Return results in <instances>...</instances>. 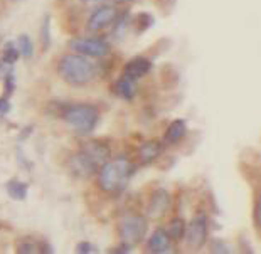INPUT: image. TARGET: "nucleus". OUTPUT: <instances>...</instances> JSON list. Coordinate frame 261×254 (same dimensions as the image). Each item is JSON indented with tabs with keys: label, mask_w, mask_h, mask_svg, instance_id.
Segmentation results:
<instances>
[{
	"label": "nucleus",
	"mask_w": 261,
	"mask_h": 254,
	"mask_svg": "<svg viewBox=\"0 0 261 254\" xmlns=\"http://www.w3.org/2000/svg\"><path fill=\"white\" fill-rule=\"evenodd\" d=\"M10 2H20V0H10Z\"/></svg>",
	"instance_id": "c756f323"
},
{
	"label": "nucleus",
	"mask_w": 261,
	"mask_h": 254,
	"mask_svg": "<svg viewBox=\"0 0 261 254\" xmlns=\"http://www.w3.org/2000/svg\"><path fill=\"white\" fill-rule=\"evenodd\" d=\"M175 2H177V0H155V4H157L159 7L164 10V12H165V10H170L172 7H174Z\"/></svg>",
	"instance_id": "bb28decb"
},
{
	"label": "nucleus",
	"mask_w": 261,
	"mask_h": 254,
	"mask_svg": "<svg viewBox=\"0 0 261 254\" xmlns=\"http://www.w3.org/2000/svg\"><path fill=\"white\" fill-rule=\"evenodd\" d=\"M83 2H98V0H83Z\"/></svg>",
	"instance_id": "c85d7f7f"
},
{
	"label": "nucleus",
	"mask_w": 261,
	"mask_h": 254,
	"mask_svg": "<svg viewBox=\"0 0 261 254\" xmlns=\"http://www.w3.org/2000/svg\"><path fill=\"white\" fill-rule=\"evenodd\" d=\"M76 252L77 254H94V252H98V249H96V246L91 244V242L83 241V242H77L76 244Z\"/></svg>",
	"instance_id": "5701e85b"
},
{
	"label": "nucleus",
	"mask_w": 261,
	"mask_h": 254,
	"mask_svg": "<svg viewBox=\"0 0 261 254\" xmlns=\"http://www.w3.org/2000/svg\"><path fill=\"white\" fill-rule=\"evenodd\" d=\"M69 170L71 174L80 177V179H90L98 170V165L91 158H88L83 152H80L69 158Z\"/></svg>",
	"instance_id": "9d476101"
},
{
	"label": "nucleus",
	"mask_w": 261,
	"mask_h": 254,
	"mask_svg": "<svg viewBox=\"0 0 261 254\" xmlns=\"http://www.w3.org/2000/svg\"><path fill=\"white\" fill-rule=\"evenodd\" d=\"M167 231V234L170 236V239H174V241H179L182 239V237L186 236V222H184V219H174L170 222L169 225V229H165Z\"/></svg>",
	"instance_id": "a211bd4d"
},
{
	"label": "nucleus",
	"mask_w": 261,
	"mask_h": 254,
	"mask_svg": "<svg viewBox=\"0 0 261 254\" xmlns=\"http://www.w3.org/2000/svg\"><path fill=\"white\" fill-rule=\"evenodd\" d=\"M41 39H42V47L44 51H47L51 46V17L46 15L42 22V29H41Z\"/></svg>",
	"instance_id": "412c9836"
},
{
	"label": "nucleus",
	"mask_w": 261,
	"mask_h": 254,
	"mask_svg": "<svg viewBox=\"0 0 261 254\" xmlns=\"http://www.w3.org/2000/svg\"><path fill=\"white\" fill-rule=\"evenodd\" d=\"M187 133V125L184 120H174L172 123L169 125L167 131H165V136L164 140L167 145H174V143L180 142L182 138L186 136Z\"/></svg>",
	"instance_id": "2eb2a0df"
},
{
	"label": "nucleus",
	"mask_w": 261,
	"mask_h": 254,
	"mask_svg": "<svg viewBox=\"0 0 261 254\" xmlns=\"http://www.w3.org/2000/svg\"><path fill=\"white\" fill-rule=\"evenodd\" d=\"M133 174H135V163L126 157L107 160L98 172V185L107 194H115L125 189Z\"/></svg>",
	"instance_id": "f257e3e1"
},
{
	"label": "nucleus",
	"mask_w": 261,
	"mask_h": 254,
	"mask_svg": "<svg viewBox=\"0 0 261 254\" xmlns=\"http://www.w3.org/2000/svg\"><path fill=\"white\" fill-rule=\"evenodd\" d=\"M4 82H5V93H4V96H10L14 93V88H15V79H14V74L12 73H9L7 76L4 78Z\"/></svg>",
	"instance_id": "b1692460"
},
{
	"label": "nucleus",
	"mask_w": 261,
	"mask_h": 254,
	"mask_svg": "<svg viewBox=\"0 0 261 254\" xmlns=\"http://www.w3.org/2000/svg\"><path fill=\"white\" fill-rule=\"evenodd\" d=\"M113 91H115L116 96H120L121 99H125V101H132V99L135 98V93H137L135 81L126 78V76H121V78L115 82Z\"/></svg>",
	"instance_id": "4468645a"
},
{
	"label": "nucleus",
	"mask_w": 261,
	"mask_h": 254,
	"mask_svg": "<svg viewBox=\"0 0 261 254\" xmlns=\"http://www.w3.org/2000/svg\"><path fill=\"white\" fill-rule=\"evenodd\" d=\"M186 236H187V244L192 247V249H201L207 242V219L201 215V217H196L189 225V229H186Z\"/></svg>",
	"instance_id": "0eeeda50"
},
{
	"label": "nucleus",
	"mask_w": 261,
	"mask_h": 254,
	"mask_svg": "<svg viewBox=\"0 0 261 254\" xmlns=\"http://www.w3.org/2000/svg\"><path fill=\"white\" fill-rule=\"evenodd\" d=\"M81 152L85 153L88 158H91L98 167L110 160V155H112V150H110L108 143L99 142V140H88L81 145Z\"/></svg>",
	"instance_id": "1a4fd4ad"
},
{
	"label": "nucleus",
	"mask_w": 261,
	"mask_h": 254,
	"mask_svg": "<svg viewBox=\"0 0 261 254\" xmlns=\"http://www.w3.org/2000/svg\"><path fill=\"white\" fill-rule=\"evenodd\" d=\"M147 231L148 222L145 217H142V215H128L120 222L118 234L121 237V242L133 246L138 244L147 236Z\"/></svg>",
	"instance_id": "20e7f679"
},
{
	"label": "nucleus",
	"mask_w": 261,
	"mask_h": 254,
	"mask_svg": "<svg viewBox=\"0 0 261 254\" xmlns=\"http://www.w3.org/2000/svg\"><path fill=\"white\" fill-rule=\"evenodd\" d=\"M116 17H118V14H116L115 7H112V5H101V7L94 9L93 14L90 15V19H88V29L91 32L105 31L107 27L113 25Z\"/></svg>",
	"instance_id": "423d86ee"
},
{
	"label": "nucleus",
	"mask_w": 261,
	"mask_h": 254,
	"mask_svg": "<svg viewBox=\"0 0 261 254\" xmlns=\"http://www.w3.org/2000/svg\"><path fill=\"white\" fill-rule=\"evenodd\" d=\"M147 249L148 252L153 254H167L172 251V239L167 234V231L159 228L153 231V234L150 236V239L147 242Z\"/></svg>",
	"instance_id": "9b49d317"
},
{
	"label": "nucleus",
	"mask_w": 261,
	"mask_h": 254,
	"mask_svg": "<svg viewBox=\"0 0 261 254\" xmlns=\"http://www.w3.org/2000/svg\"><path fill=\"white\" fill-rule=\"evenodd\" d=\"M19 49H17V46H14L12 42H7L4 46V51H2V63L4 64H7V66H12L15 61L19 59Z\"/></svg>",
	"instance_id": "aec40b11"
},
{
	"label": "nucleus",
	"mask_w": 261,
	"mask_h": 254,
	"mask_svg": "<svg viewBox=\"0 0 261 254\" xmlns=\"http://www.w3.org/2000/svg\"><path fill=\"white\" fill-rule=\"evenodd\" d=\"M17 49L22 58H25V59L32 58V54H34V44H32L31 37L27 34H22L17 39Z\"/></svg>",
	"instance_id": "6ab92c4d"
},
{
	"label": "nucleus",
	"mask_w": 261,
	"mask_h": 254,
	"mask_svg": "<svg viewBox=\"0 0 261 254\" xmlns=\"http://www.w3.org/2000/svg\"><path fill=\"white\" fill-rule=\"evenodd\" d=\"M211 251L213 252H223V254H229L231 249L227 247L224 242H219V241H214L213 244H211Z\"/></svg>",
	"instance_id": "393cba45"
},
{
	"label": "nucleus",
	"mask_w": 261,
	"mask_h": 254,
	"mask_svg": "<svg viewBox=\"0 0 261 254\" xmlns=\"http://www.w3.org/2000/svg\"><path fill=\"white\" fill-rule=\"evenodd\" d=\"M69 47L73 49V52L85 58L101 59L110 52V44L101 37H76L69 41Z\"/></svg>",
	"instance_id": "39448f33"
},
{
	"label": "nucleus",
	"mask_w": 261,
	"mask_h": 254,
	"mask_svg": "<svg viewBox=\"0 0 261 254\" xmlns=\"http://www.w3.org/2000/svg\"><path fill=\"white\" fill-rule=\"evenodd\" d=\"M150 69H152V63H150V59L143 58V56H138V58H133L132 61L125 64L123 68V76L126 78H130L133 81L143 78V76H147L150 73Z\"/></svg>",
	"instance_id": "f8f14e48"
},
{
	"label": "nucleus",
	"mask_w": 261,
	"mask_h": 254,
	"mask_svg": "<svg viewBox=\"0 0 261 254\" xmlns=\"http://www.w3.org/2000/svg\"><path fill=\"white\" fill-rule=\"evenodd\" d=\"M17 252L34 254V252H53V249L44 242H36L32 239H20L17 242Z\"/></svg>",
	"instance_id": "dca6fc26"
},
{
	"label": "nucleus",
	"mask_w": 261,
	"mask_h": 254,
	"mask_svg": "<svg viewBox=\"0 0 261 254\" xmlns=\"http://www.w3.org/2000/svg\"><path fill=\"white\" fill-rule=\"evenodd\" d=\"M10 101H9V98L7 96H4V98H0V118L5 117L9 111H10Z\"/></svg>",
	"instance_id": "a878e982"
},
{
	"label": "nucleus",
	"mask_w": 261,
	"mask_h": 254,
	"mask_svg": "<svg viewBox=\"0 0 261 254\" xmlns=\"http://www.w3.org/2000/svg\"><path fill=\"white\" fill-rule=\"evenodd\" d=\"M58 73L71 86H86L96 78V66L81 54H66L59 61Z\"/></svg>",
	"instance_id": "f03ea898"
},
{
	"label": "nucleus",
	"mask_w": 261,
	"mask_h": 254,
	"mask_svg": "<svg viewBox=\"0 0 261 254\" xmlns=\"http://www.w3.org/2000/svg\"><path fill=\"white\" fill-rule=\"evenodd\" d=\"M170 207V194L165 189H157L150 195L147 204V215L150 219H160Z\"/></svg>",
	"instance_id": "6e6552de"
},
{
	"label": "nucleus",
	"mask_w": 261,
	"mask_h": 254,
	"mask_svg": "<svg viewBox=\"0 0 261 254\" xmlns=\"http://www.w3.org/2000/svg\"><path fill=\"white\" fill-rule=\"evenodd\" d=\"M58 115L68 123L71 128L80 133H91L99 121V111L96 106L88 103H69L61 104Z\"/></svg>",
	"instance_id": "7ed1b4c3"
},
{
	"label": "nucleus",
	"mask_w": 261,
	"mask_h": 254,
	"mask_svg": "<svg viewBox=\"0 0 261 254\" xmlns=\"http://www.w3.org/2000/svg\"><path fill=\"white\" fill-rule=\"evenodd\" d=\"M164 145L157 140H150L142 143L140 148H138V160H140L142 165H148L152 163L155 158H159L162 155Z\"/></svg>",
	"instance_id": "ddd939ff"
},
{
	"label": "nucleus",
	"mask_w": 261,
	"mask_h": 254,
	"mask_svg": "<svg viewBox=\"0 0 261 254\" xmlns=\"http://www.w3.org/2000/svg\"><path fill=\"white\" fill-rule=\"evenodd\" d=\"M116 4H132V2H135V0H115Z\"/></svg>",
	"instance_id": "cd10ccee"
},
{
	"label": "nucleus",
	"mask_w": 261,
	"mask_h": 254,
	"mask_svg": "<svg viewBox=\"0 0 261 254\" xmlns=\"http://www.w3.org/2000/svg\"><path fill=\"white\" fill-rule=\"evenodd\" d=\"M7 192L10 199L14 201H25L27 194H29V187L24 182H19V180H10L7 184Z\"/></svg>",
	"instance_id": "f3484780"
},
{
	"label": "nucleus",
	"mask_w": 261,
	"mask_h": 254,
	"mask_svg": "<svg viewBox=\"0 0 261 254\" xmlns=\"http://www.w3.org/2000/svg\"><path fill=\"white\" fill-rule=\"evenodd\" d=\"M135 24H137V31L138 32H145V31H148L150 27L153 25V17L150 14H147V12H142L137 17Z\"/></svg>",
	"instance_id": "4be33fe9"
}]
</instances>
